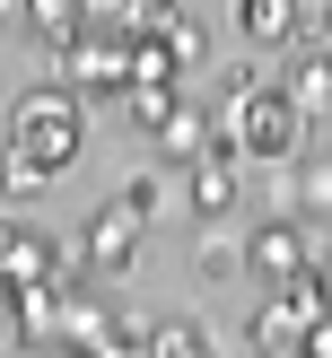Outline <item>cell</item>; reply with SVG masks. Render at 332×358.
Wrapping results in <instances>:
<instances>
[{"mask_svg":"<svg viewBox=\"0 0 332 358\" xmlns=\"http://www.w3.org/2000/svg\"><path fill=\"white\" fill-rule=\"evenodd\" d=\"M87 17H96L87 0H27V27H35V44H44V52H70V44L87 35Z\"/></svg>","mask_w":332,"mask_h":358,"instance_id":"obj_10","label":"cell"},{"mask_svg":"<svg viewBox=\"0 0 332 358\" xmlns=\"http://www.w3.org/2000/svg\"><path fill=\"white\" fill-rule=\"evenodd\" d=\"M236 140H219V149L210 157H192L184 166V192H192V210H201V219H227V210H236Z\"/></svg>","mask_w":332,"mask_h":358,"instance_id":"obj_7","label":"cell"},{"mask_svg":"<svg viewBox=\"0 0 332 358\" xmlns=\"http://www.w3.org/2000/svg\"><path fill=\"white\" fill-rule=\"evenodd\" d=\"M79 271H87V262H79ZM62 332H70L79 350H140V341H149L140 324H114V315H105L79 280H70V297H62Z\"/></svg>","mask_w":332,"mask_h":358,"instance_id":"obj_6","label":"cell"},{"mask_svg":"<svg viewBox=\"0 0 332 358\" xmlns=\"http://www.w3.org/2000/svg\"><path fill=\"white\" fill-rule=\"evenodd\" d=\"M122 201H131L140 219H149V210H157V175H131V184H122Z\"/></svg>","mask_w":332,"mask_h":358,"instance_id":"obj_21","label":"cell"},{"mask_svg":"<svg viewBox=\"0 0 332 358\" xmlns=\"http://www.w3.org/2000/svg\"><path fill=\"white\" fill-rule=\"evenodd\" d=\"M62 271V245L44 236V227H9V236H0V280H9V289H35V280H52Z\"/></svg>","mask_w":332,"mask_h":358,"instance_id":"obj_8","label":"cell"},{"mask_svg":"<svg viewBox=\"0 0 332 358\" xmlns=\"http://www.w3.org/2000/svg\"><path fill=\"white\" fill-rule=\"evenodd\" d=\"M236 35H245V44H280V35H297V0H236Z\"/></svg>","mask_w":332,"mask_h":358,"instance_id":"obj_12","label":"cell"},{"mask_svg":"<svg viewBox=\"0 0 332 358\" xmlns=\"http://www.w3.org/2000/svg\"><path fill=\"white\" fill-rule=\"evenodd\" d=\"M289 210H297V219H332V157H306V166H297Z\"/></svg>","mask_w":332,"mask_h":358,"instance_id":"obj_14","label":"cell"},{"mask_svg":"<svg viewBox=\"0 0 332 358\" xmlns=\"http://www.w3.org/2000/svg\"><path fill=\"white\" fill-rule=\"evenodd\" d=\"M149 350H166V358H201V324L166 315V324H149Z\"/></svg>","mask_w":332,"mask_h":358,"instance_id":"obj_17","label":"cell"},{"mask_svg":"<svg viewBox=\"0 0 332 358\" xmlns=\"http://www.w3.org/2000/svg\"><path fill=\"white\" fill-rule=\"evenodd\" d=\"M149 140H157V157H175V166H192V157H210V149H219V122H210L201 105H175V114L157 122Z\"/></svg>","mask_w":332,"mask_h":358,"instance_id":"obj_9","label":"cell"},{"mask_svg":"<svg viewBox=\"0 0 332 358\" xmlns=\"http://www.w3.org/2000/svg\"><path fill=\"white\" fill-rule=\"evenodd\" d=\"M79 105H87V96H70L62 79H35L27 96L9 105V149L35 157L44 175H62L70 157H79Z\"/></svg>","mask_w":332,"mask_h":358,"instance_id":"obj_1","label":"cell"},{"mask_svg":"<svg viewBox=\"0 0 332 358\" xmlns=\"http://www.w3.org/2000/svg\"><path fill=\"white\" fill-rule=\"evenodd\" d=\"M245 254H254V280H271V289H289V280H306V271H315V245H306V219H297V210L254 219Z\"/></svg>","mask_w":332,"mask_h":358,"instance_id":"obj_4","label":"cell"},{"mask_svg":"<svg viewBox=\"0 0 332 358\" xmlns=\"http://www.w3.org/2000/svg\"><path fill=\"white\" fill-rule=\"evenodd\" d=\"M254 87H262V70H254V62H227V70H219V96H227V105H245Z\"/></svg>","mask_w":332,"mask_h":358,"instance_id":"obj_20","label":"cell"},{"mask_svg":"<svg viewBox=\"0 0 332 358\" xmlns=\"http://www.w3.org/2000/svg\"><path fill=\"white\" fill-rule=\"evenodd\" d=\"M245 341H254V350H306V315H297L289 297H271V306L245 324Z\"/></svg>","mask_w":332,"mask_h":358,"instance_id":"obj_11","label":"cell"},{"mask_svg":"<svg viewBox=\"0 0 332 358\" xmlns=\"http://www.w3.org/2000/svg\"><path fill=\"white\" fill-rule=\"evenodd\" d=\"M122 105H131V122H140V131H157V122H166L184 96H175V79H131V96H122Z\"/></svg>","mask_w":332,"mask_h":358,"instance_id":"obj_15","label":"cell"},{"mask_svg":"<svg viewBox=\"0 0 332 358\" xmlns=\"http://www.w3.org/2000/svg\"><path fill=\"white\" fill-rule=\"evenodd\" d=\"M324 280H332V245H324Z\"/></svg>","mask_w":332,"mask_h":358,"instance_id":"obj_25","label":"cell"},{"mask_svg":"<svg viewBox=\"0 0 332 358\" xmlns=\"http://www.w3.org/2000/svg\"><path fill=\"white\" fill-rule=\"evenodd\" d=\"M157 17H175V0H131V27H157Z\"/></svg>","mask_w":332,"mask_h":358,"instance_id":"obj_23","label":"cell"},{"mask_svg":"<svg viewBox=\"0 0 332 358\" xmlns=\"http://www.w3.org/2000/svg\"><path fill=\"white\" fill-rule=\"evenodd\" d=\"M44 79H79V96H131V35L87 27L70 52H44Z\"/></svg>","mask_w":332,"mask_h":358,"instance_id":"obj_3","label":"cell"},{"mask_svg":"<svg viewBox=\"0 0 332 358\" xmlns=\"http://www.w3.org/2000/svg\"><path fill=\"white\" fill-rule=\"evenodd\" d=\"M192 262H201L210 289H227L236 271H254V254H245V245H227V236H201V254H192Z\"/></svg>","mask_w":332,"mask_h":358,"instance_id":"obj_16","label":"cell"},{"mask_svg":"<svg viewBox=\"0 0 332 358\" xmlns=\"http://www.w3.org/2000/svg\"><path fill=\"white\" fill-rule=\"evenodd\" d=\"M306 350H315V358H332V306H324V315H306Z\"/></svg>","mask_w":332,"mask_h":358,"instance_id":"obj_22","label":"cell"},{"mask_svg":"<svg viewBox=\"0 0 332 358\" xmlns=\"http://www.w3.org/2000/svg\"><path fill=\"white\" fill-rule=\"evenodd\" d=\"M87 9H96V17H105V9H131V0H87Z\"/></svg>","mask_w":332,"mask_h":358,"instance_id":"obj_24","label":"cell"},{"mask_svg":"<svg viewBox=\"0 0 332 358\" xmlns=\"http://www.w3.org/2000/svg\"><path fill=\"white\" fill-rule=\"evenodd\" d=\"M79 262H87V280H114V271H131V262H140V210L122 201V192L79 227Z\"/></svg>","mask_w":332,"mask_h":358,"instance_id":"obj_5","label":"cell"},{"mask_svg":"<svg viewBox=\"0 0 332 358\" xmlns=\"http://www.w3.org/2000/svg\"><path fill=\"white\" fill-rule=\"evenodd\" d=\"M44 184H52V175L35 166V157H9V201H35V192H44Z\"/></svg>","mask_w":332,"mask_h":358,"instance_id":"obj_19","label":"cell"},{"mask_svg":"<svg viewBox=\"0 0 332 358\" xmlns=\"http://www.w3.org/2000/svg\"><path fill=\"white\" fill-rule=\"evenodd\" d=\"M227 140H236L245 157H289L297 140H306V105H297L289 87H254L245 105H227Z\"/></svg>","mask_w":332,"mask_h":358,"instance_id":"obj_2","label":"cell"},{"mask_svg":"<svg viewBox=\"0 0 332 358\" xmlns=\"http://www.w3.org/2000/svg\"><path fill=\"white\" fill-rule=\"evenodd\" d=\"M297 35L306 44H332V0H297Z\"/></svg>","mask_w":332,"mask_h":358,"instance_id":"obj_18","label":"cell"},{"mask_svg":"<svg viewBox=\"0 0 332 358\" xmlns=\"http://www.w3.org/2000/svg\"><path fill=\"white\" fill-rule=\"evenodd\" d=\"M289 96L306 105V114H332V44H306V62H297Z\"/></svg>","mask_w":332,"mask_h":358,"instance_id":"obj_13","label":"cell"}]
</instances>
